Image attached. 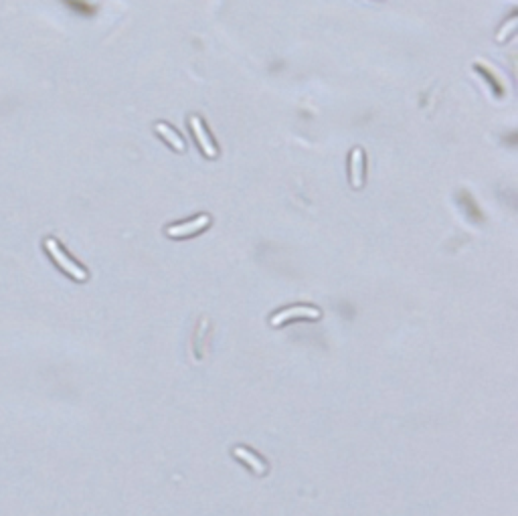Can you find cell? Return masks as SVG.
<instances>
[{"instance_id": "6da1fadb", "label": "cell", "mask_w": 518, "mask_h": 516, "mask_svg": "<svg viewBox=\"0 0 518 516\" xmlns=\"http://www.w3.org/2000/svg\"><path fill=\"white\" fill-rule=\"evenodd\" d=\"M45 249L49 251V256L53 258V261H55L67 276H71L77 282H85V280H87V271H85L83 267H79L74 259L69 258V256L59 247V243H57L55 239H51V237L45 239Z\"/></svg>"}, {"instance_id": "7a4b0ae2", "label": "cell", "mask_w": 518, "mask_h": 516, "mask_svg": "<svg viewBox=\"0 0 518 516\" xmlns=\"http://www.w3.org/2000/svg\"><path fill=\"white\" fill-rule=\"evenodd\" d=\"M188 126H190V130H192V136H194L196 144L203 150V154H205L207 158H217L219 150L215 146V142L211 140V136H209V132H207L203 120H201L199 115H190V117H188Z\"/></svg>"}, {"instance_id": "3957f363", "label": "cell", "mask_w": 518, "mask_h": 516, "mask_svg": "<svg viewBox=\"0 0 518 516\" xmlns=\"http://www.w3.org/2000/svg\"><path fill=\"white\" fill-rule=\"evenodd\" d=\"M211 223V217L209 215H199V217H192L185 223H177V225H170L166 227V235L168 237H174V239H181V237H188V235H194V233H201L209 227Z\"/></svg>"}, {"instance_id": "277c9868", "label": "cell", "mask_w": 518, "mask_h": 516, "mask_svg": "<svg viewBox=\"0 0 518 516\" xmlns=\"http://www.w3.org/2000/svg\"><path fill=\"white\" fill-rule=\"evenodd\" d=\"M292 318H320V310L314 308V306H294V308H288V310H282L278 314L271 316V326H282L284 322L292 320Z\"/></svg>"}, {"instance_id": "5b68a950", "label": "cell", "mask_w": 518, "mask_h": 516, "mask_svg": "<svg viewBox=\"0 0 518 516\" xmlns=\"http://www.w3.org/2000/svg\"><path fill=\"white\" fill-rule=\"evenodd\" d=\"M348 175H350V185L354 188H361L365 185V150L361 146L352 148V152H350Z\"/></svg>"}, {"instance_id": "8992f818", "label": "cell", "mask_w": 518, "mask_h": 516, "mask_svg": "<svg viewBox=\"0 0 518 516\" xmlns=\"http://www.w3.org/2000/svg\"><path fill=\"white\" fill-rule=\"evenodd\" d=\"M154 130H156V134L168 144V146H172L177 152H185L186 144L185 140H183V136L172 128V126H168V124H164V122H156V126H154Z\"/></svg>"}, {"instance_id": "52a82bcc", "label": "cell", "mask_w": 518, "mask_h": 516, "mask_svg": "<svg viewBox=\"0 0 518 516\" xmlns=\"http://www.w3.org/2000/svg\"><path fill=\"white\" fill-rule=\"evenodd\" d=\"M233 453H235V458H239L241 462H245V464H249L251 466V470L256 472V474H265L267 472V466H265V462L263 460H259L258 456L254 453V451H249L247 447H235L233 449Z\"/></svg>"}, {"instance_id": "ba28073f", "label": "cell", "mask_w": 518, "mask_h": 516, "mask_svg": "<svg viewBox=\"0 0 518 516\" xmlns=\"http://www.w3.org/2000/svg\"><path fill=\"white\" fill-rule=\"evenodd\" d=\"M515 31H517V16H513V19H510V21H508V23L500 29V33L496 35V41H500V43H502V41H506V38L510 37Z\"/></svg>"}]
</instances>
